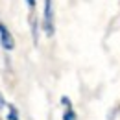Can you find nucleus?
Instances as JSON below:
<instances>
[{"instance_id": "f257e3e1", "label": "nucleus", "mask_w": 120, "mask_h": 120, "mask_svg": "<svg viewBox=\"0 0 120 120\" xmlns=\"http://www.w3.org/2000/svg\"><path fill=\"white\" fill-rule=\"evenodd\" d=\"M43 28H45V33L48 35V37H52L54 31H56V26H54V6H52V0H45Z\"/></svg>"}, {"instance_id": "f03ea898", "label": "nucleus", "mask_w": 120, "mask_h": 120, "mask_svg": "<svg viewBox=\"0 0 120 120\" xmlns=\"http://www.w3.org/2000/svg\"><path fill=\"white\" fill-rule=\"evenodd\" d=\"M0 45L4 50H13L15 48V39H13V35H11V31L8 30L2 22H0Z\"/></svg>"}, {"instance_id": "7ed1b4c3", "label": "nucleus", "mask_w": 120, "mask_h": 120, "mask_svg": "<svg viewBox=\"0 0 120 120\" xmlns=\"http://www.w3.org/2000/svg\"><path fill=\"white\" fill-rule=\"evenodd\" d=\"M8 120H19V115H17L15 105H9V113H8Z\"/></svg>"}, {"instance_id": "20e7f679", "label": "nucleus", "mask_w": 120, "mask_h": 120, "mask_svg": "<svg viewBox=\"0 0 120 120\" xmlns=\"http://www.w3.org/2000/svg\"><path fill=\"white\" fill-rule=\"evenodd\" d=\"M63 120H76V113L72 111V107L65 111V115H63Z\"/></svg>"}, {"instance_id": "39448f33", "label": "nucleus", "mask_w": 120, "mask_h": 120, "mask_svg": "<svg viewBox=\"0 0 120 120\" xmlns=\"http://www.w3.org/2000/svg\"><path fill=\"white\" fill-rule=\"evenodd\" d=\"M61 104H63V105H67V107H68V109H70V107H72V104H70V100H68V98H67V96H63V98H61Z\"/></svg>"}, {"instance_id": "423d86ee", "label": "nucleus", "mask_w": 120, "mask_h": 120, "mask_svg": "<svg viewBox=\"0 0 120 120\" xmlns=\"http://www.w3.org/2000/svg\"><path fill=\"white\" fill-rule=\"evenodd\" d=\"M24 2L28 4V8H30V9H33V8H35V0H24Z\"/></svg>"}, {"instance_id": "0eeeda50", "label": "nucleus", "mask_w": 120, "mask_h": 120, "mask_svg": "<svg viewBox=\"0 0 120 120\" xmlns=\"http://www.w3.org/2000/svg\"><path fill=\"white\" fill-rule=\"evenodd\" d=\"M4 105H6V100H4V96H2V94H0V109H2V107H4Z\"/></svg>"}]
</instances>
